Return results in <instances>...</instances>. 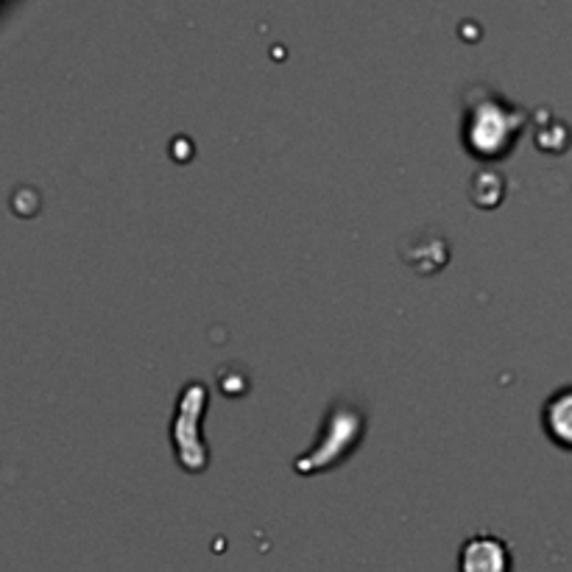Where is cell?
Returning <instances> with one entry per match:
<instances>
[{"instance_id": "2", "label": "cell", "mask_w": 572, "mask_h": 572, "mask_svg": "<svg viewBox=\"0 0 572 572\" xmlns=\"http://www.w3.org/2000/svg\"><path fill=\"white\" fill-rule=\"evenodd\" d=\"M363 433V414L355 408V405H335L330 410L327 422H324L322 438L315 441L313 450L308 456H302L297 461V469L302 475L308 472H324L333 464H341L352 450L355 444L361 441Z\"/></svg>"}, {"instance_id": "3", "label": "cell", "mask_w": 572, "mask_h": 572, "mask_svg": "<svg viewBox=\"0 0 572 572\" xmlns=\"http://www.w3.org/2000/svg\"><path fill=\"white\" fill-rule=\"evenodd\" d=\"M181 403L176 408L174 419V441H176V456L185 464L190 472H199V469L207 467V450H205V438H201L199 416L205 414L207 392L199 383H187L185 392H181Z\"/></svg>"}, {"instance_id": "5", "label": "cell", "mask_w": 572, "mask_h": 572, "mask_svg": "<svg viewBox=\"0 0 572 572\" xmlns=\"http://www.w3.org/2000/svg\"><path fill=\"white\" fill-rule=\"evenodd\" d=\"M542 425L550 441L564 447V450H572V386L550 394L542 408Z\"/></svg>"}, {"instance_id": "6", "label": "cell", "mask_w": 572, "mask_h": 572, "mask_svg": "<svg viewBox=\"0 0 572 572\" xmlns=\"http://www.w3.org/2000/svg\"><path fill=\"white\" fill-rule=\"evenodd\" d=\"M502 194H506V181L497 170H478L472 179V199L478 207H497L500 205Z\"/></svg>"}, {"instance_id": "4", "label": "cell", "mask_w": 572, "mask_h": 572, "mask_svg": "<svg viewBox=\"0 0 572 572\" xmlns=\"http://www.w3.org/2000/svg\"><path fill=\"white\" fill-rule=\"evenodd\" d=\"M511 550L495 533H475L458 553V572H511Z\"/></svg>"}, {"instance_id": "1", "label": "cell", "mask_w": 572, "mask_h": 572, "mask_svg": "<svg viewBox=\"0 0 572 572\" xmlns=\"http://www.w3.org/2000/svg\"><path fill=\"white\" fill-rule=\"evenodd\" d=\"M528 112L502 98L495 87L472 84L464 93V146L478 159H506L528 126Z\"/></svg>"}]
</instances>
